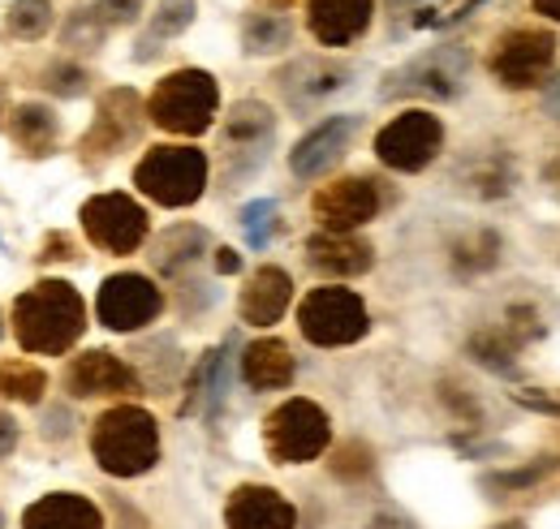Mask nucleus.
<instances>
[{
	"label": "nucleus",
	"mask_w": 560,
	"mask_h": 529,
	"mask_svg": "<svg viewBox=\"0 0 560 529\" xmlns=\"http://www.w3.org/2000/svg\"><path fill=\"white\" fill-rule=\"evenodd\" d=\"M535 9H539L544 17H552V22H560V0H535Z\"/></svg>",
	"instance_id": "45"
},
{
	"label": "nucleus",
	"mask_w": 560,
	"mask_h": 529,
	"mask_svg": "<svg viewBox=\"0 0 560 529\" xmlns=\"http://www.w3.org/2000/svg\"><path fill=\"white\" fill-rule=\"evenodd\" d=\"M298 328L311 344L319 349H341L362 340L371 319H366V306L353 289H337V284H324V289H311L298 306Z\"/></svg>",
	"instance_id": "7"
},
{
	"label": "nucleus",
	"mask_w": 560,
	"mask_h": 529,
	"mask_svg": "<svg viewBox=\"0 0 560 529\" xmlns=\"http://www.w3.org/2000/svg\"><path fill=\"white\" fill-rule=\"evenodd\" d=\"M557 465H560L557 457H544V461L526 465V469H513V473H495V478H488V486H500V491H513V486H530V482L548 478Z\"/></svg>",
	"instance_id": "36"
},
{
	"label": "nucleus",
	"mask_w": 560,
	"mask_h": 529,
	"mask_svg": "<svg viewBox=\"0 0 560 529\" xmlns=\"http://www.w3.org/2000/svg\"><path fill=\"white\" fill-rule=\"evenodd\" d=\"M208 250V233L195 224H177L168 233H160V242L151 246V263L160 275H177L182 267H190L199 255Z\"/></svg>",
	"instance_id": "24"
},
{
	"label": "nucleus",
	"mask_w": 560,
	"mask_h": 529,
	"mask_svg": "<svg viewBox=\"0 0 560 529\" xmlns=\"http://www.w3.org/2000/svg\"><path fill=\"white\" fill-rule=\"evenodd\" d=\"M135 133H139V99H135V91H108L104 104H100L95 130L86 133V151L113 155V151H121Z\"/></svg>",
	"instance_id": "20"
},
{
	"label": "nucleus",
	"mask_w": 560,
	"mask_h": 529,
	"mask_svg": "<svg viewBox=\"0 0 560 529\" xmlns=\"http://www.w3.org/2000/svg\"><path fill=\"white\" fill-rule=\"evenodd\" d=\"M293 353L284 340H255L246 353H242V379L255 388V392H277V388H289L293 384Z\"/></svg>",
	"instance_id": "23"
},
{
	"label": "nucleus",
	"mask_w": 560,
	"mask_h": 529,
	"mask_svg": "<svg viewBox=\"0 0 560 529\" xmlns=\"http://www.w3.org/2000/svg\"><path fill=\"white\" fill-rule=\"evenodd\" d=\"M215 366H220V349L199 357V366H195V371H190V379H186V400H182V413H195V409L203 404V397H211Z\"/></svg>",
	"instance_id": "33"
},
{
	"label": "nucleus",
	"mask_w": 560,
	"mask_h": 529,
	"mask_svg": "<svg viewBox=\"0 0 560 529\" xmlns=\"http://www.w3.org/2000/svg\"><path fill=\"white\" fill-rule=\"evenodd\" d=\"M66 388L70 397L91 400V397H126V392H139V375L108 349H91L82 357H73L70 371H66Z\"/></svg>",
	"instance_id": "15"
},
{
	"label": "nucleus",
	"mask_w": 560,
	"mask_h": 529,
	"mask_svg": "<svg viewBox=\"0 0 560 529\" xmlns=\"http://www.w3.org/2000/svg\"><path fill=\"white\" fill-rule=\"evenodd\" d=\"M470 78V48L466 44H440L415 57L410 66L393 69L380 86L384 99H453Z\"/></svg>",
	"instance_id": "5"
},
{
	"label": "nucleus",
	"mask_w": 560,
	"mask_h": 529,
	"mask_svg": "<svg viewBox=\"0 0 560 529\" xmlns=\"http://www.w3.org/2000/svg\"><path fill=\"white\" fill-rule=\"evenodd\" d=\"M160 310H164V293L139 271L108 275L100 284V297H95V315L108 331H139L147 324H155Z\"/></svg>",
	"instance_id": "10"
},
{
	"label": "nucleus",
	"mask_w": 560,
	"mask_h": 529,
	"mask_svg": "<svg viewBox=\"0 0 560 529\" xmlns=\"http://www.w3.org/2000/svg\"><path fill=\"white\" fill-rule=\"evenodd\" d=\"M315 220L324 233H353L366 220H375L380 211V186L371 177H341L332 186H324L311 202Z\"/></svg>",
	"instance_id": "13"
},
{
	"label": "nucleus",
	"mask_w": 560,
	"mask_h": 529,
	"mask_svg": "<svg viewBox=\"0 0 560 529\" xmlns=\"http://www.w3.org/2000/svg\"><path fill=\"white\" fill-rule=\"evenodd\" d=\"M86 328V302L66 280H39L13 302V331L26 353H70Z\"/></svg>",
	"instance_id": "1"
},
{
	"label": "nucleus",
	"mask_w": 560,
	"mask_h": 529,
	"mask_svg": "<svg viewBox=\"0 0 560 529\" xmlns=\"http://www.w3.org/2000/svg\"><path fill=\"white\" fill-rule=\"evenodd\" d=\"M544 113H548V117H552V121L560 126V78L544 86Z\"/></svg>",
	"instance_id": "41"
},
{
	"label": "nucleus",
	"mask_w": 560,
	"mask_h": 529,
	"mask_svg": "<svg viewBox=\"0 0 560 529\" xmlns=\"http://www.w3.org/2000/svg\"><path fill=\"white\" fill-rule=\"evenodd\" d=\"M48 392V375L31 362H0V397L18 404H39Z\"/></svg>",
	"instance_id": "29"
},
{
	"label": "nucleus",
	"mask_w": 560,
	"mask_h": 529,
	"mask_svg": "<svg viewBox=\"0 0 560 529\" xmlns=\"http://www.w3.org/2000/svg\"><path fill=\"white\" fill-rule=\"evenodd\" d=\"M13 142L26 155H44L57 142V117L44 104H18L13 108Z\"/></svg>",
	"instance_id": "26"
},
{
	"label": "nucleus",
	"mask_w": 560,
	"mask_h": 529,
	"mask_svg": "<svg viewBox=\"0 0 560 529\" xmlns=\"http://www.w3.org/2000/svg\"><path fill=\"white\" fill-rule=\"evenodd\" d=\"M70 237H66V233H52V237H48V242H44V255H39V259H44V263H61V259H70Z\"/></svg>",
	"instance_id": "39"
},
{
	"label": "nucleus",
	"mask_w": 560,
	"mask_h": 529,
	"mask_svg": "<svg viewBox=\"0 0 560 529\" xmlns=\"http://www.w3.org/2000/svg\"><path fill=\"white\" fill-rule=\"evenodd\" d=\"M479 4H488V0H462V4H457V9L448 13V17H440L435 26H453V22H466V17H470V13L479 9Z\"/></svg>",
	"instance_id": "42"
},
{
	"label": "nucleus",
	"mask_w": 560,
	"mask_h": 529,
	"mask_svg": "<svg viewBox=\"0 0 560 529\" xmlns=\"http://www.w3.org/2000/svg\"><path fill=\"white\" fill-rule=\"evenodd\" d=\"M13 448H18V422H13L9 413H0V461H4Z\"/></svg>",
	"instance_id": "40"
},
{
	"label": "nucleus",
	"mask_w": 560,
	"mask_h": 529,
	"mask_svg": "<svg viewBox=\"0 0 560 529\" xmlns=\"http://www.w3.org/2000/svg\"><path fill=\"white\" fill-rule=\"evenodd\" d=\"M371 529H410V526H406L401 517H375V521H371Z\"/></svg>",
	"instance_id": "46"
},
{
	"label": "nucleus",
	"mask_w": 560,
	"mask_h": 529,
	"mask_svg": "<svg viewBox=\"0 0 560 529\" xmlns=\"http://www.w3.org/2000/svg\"><path fill=\"white\" fill-rule=\"evenodd\" d=\"M393 4H415V0H393Z\"/></svg>",
	"instance_id": "48"
},
{
	"label": "nucleus",
	"mask_w": 560,
	"mask_h": 529,
	"mask_svg": "<svg viewBox=\"0 0 560 529\" xmlns=\"http://www.w3.org/2000/svg\"><path fill=\"white\" fill-rule=\"evenodd\" d=\"M215 271H220V275H233V271H242V259H237V250H215Z\"/></svg>",
	"instance_id": "43"
},
{
	"label": "nucleus",
	"mask_w": 560,
	"mask_h": 529,
	"mask_svg": "<svg viewBox=\"0 0 560 529\" xmlns=\"http://www.w3.org/2000/svg\"><path fill=\"white\" fill-rule=\"evenodd\" d=\"M375 0H306V26L324 48H346L366 35Z\"/></svg>",
	"instance_id": "17"
},
{
	"label": "nucleus",
	"mask_w": 560,
	"mask_h": 529,
	"mask_svg": "<svg viewBox=\"0 0 560 529\" xmlns=\"http://www.w3.org/2000/svg\"><path fill=\"white\" fill-rule=\"evenodd\" d=\"M495 529H526L522 521H509V526H495Z\"/></svg>",
	"instance_id": "47"
},
{
	"label": "nucleus",
	"mask_w": 560,
	"mask_h": 529,
	"mask_svg": "<svg viewBox=\"0 0 560 529\" xmlns=\"http://www.w3.org/2000/svg\"><path fill=\"white\" fill-rule=\"evenodd\" d=\"M466 353L479 362V366H488V371H513V357H517V344L495 328H479L470 340H466Z\"/></svg>",
	"instance_id": "31"
},
{
	"label": "nucleus",
	"mask_w": 560,
	"mask_h": 529,
	"mask_svg": "<svg viewBox=\"0 0 560 529\" xmlns=\"http://www.w3.org/2000/svg\"><path fill=\"white\" fill-rule=\"evenodd\" d=\"M91 452L104 473L113 478H139L160 461V426L139 404L108 409L91 431Z\"/></svg>",
	"instance_id": "2"
},
{
	"label": "nucleus",
	"mask_w": 560,
	"mask_h": 529,
	"mask_svg": "<svg viewBox=\"0 0 560 529\" xmlns=\"http://www.w3.org/2000/svg\"><path fill=\"white\" fill-rule=\"evenodd\" d=\"M86 237L108 255H135L147 242V211L130 195H95L82 202Z\"/></svg>",
	"instance_id": "11"
},
{
	"label": "nucleus",
	"mask_w": 560,
	"mask_h": 529,
	"mask_svg": "<svg viewBox=\"0 0 560 529\" xmlns=\"http://www.w3.org/2000/svg\"><path fill=\"white\" fill-rule=\"evenodd\" d=\"M513 400L526 404V409H535V413H552V418H560V400L544 397V392H513Z\"/></svg>",
	"instance_id": "38"
},
{
	"label": "nucleus",
	"mask_w": 560,
	"mask_h": 529,
	"mask_svg": "<svg viewBox=\"0 0 560 529\" xmlns=\"http://www.w3.org/2000/svg\"><path fill=\"white\" fill-rule=\"evenodd\" d=\"M242 44L250 57H272V52H284L293 44V22L284 13H255L246 17L242 26Z\"/></svg>",
	"instance_id": "27"
},
{
	"label": "nucleus",
	"mask_w": 560,
	"mask_h": 529,
	"mask_svg": "<svg viewBox=\"0 0 560 529\" xmlns=\"http://www.w3.org/2000/svg\"><path fill=\"white\" fill-rule=\"evenodd\" d=\"M135 186L160 207H190L208 190V155L199 146H151L135 168Z\"/></svg>",
	"instance_id": "4"
},
{
	"label": "nucleus",
	"mask_w": 560,
	"mask_h": 529,
	"mask_svg": "<svg viewBox=\"0 0 560 529\" xmlns=\"http://www.w3.org/2000/svg\"><path fill=\"white\" fill-rule=\"evenodd\" d=\"M289 297H293L289 271H280V267H259V271L246 280L242 302H237L242 324H250V328H272L280 315L289 310Z\"/></svg>",
	"instance_id": "19"
},
{
	"label": "nucleus",
	"mask_w": 560,
	"mask_h": 529,
	"mask_svg": "<svg viewBox=\"0 0 560 529\" xmlns=\"http://www.w3.org/2000/svg\"><path fill=\"white\" fill-rule=\"evenodd\" d=\"M190 22H195V0H160V9L151 13V31H147V39H142L139 61H147V52H155V48H151L155 39H173V35H182Z\"/></svg>",
	"instance_id": "30"
},
{
	"label": "nucleus",
	"mask_w": 560,
	"mask_h": 529,
	"mask_svg": "<svg viewBox=\"0 0 560 529\" xmlns=\"http://www.w3.org/2000/svg\"><path fill=\"white\" fill-rule=\"evenodd\" d=\"M264 439H268V452L280 465H306L324 457V448L332 439V426H328V413L315 400L293 397L280 409H272V418L264 422Z\"/></svg>",
	"instance_id": "8"
},
{
	"label": "nucleus",
	"mask_w": 560,
	"mask_h": 529,
	"mask_svg": "<svg viewBox=\"0 0 560 529\" xmlns=\"http://www.w3.org/2000/svg\"><path fill=\"white\" fill-rule=\"evenodd\" d=\"M306 263L319 275H362L375 263V250L353 233H315L306 242Z\"/></svg>",
	"instance_id": "21"
},
{
	"label": "nucleus",
	"mask_w": 560,
	"mask_h": 529,
	"mask_svg": "<svg viewBox=\"0 0 560 529\" xmlns=\"http://www.w3.org/2000/svg\"><path fill=\"white\" fill-rule=\"evenodd\" d=\"M22 529H104V517H100V508L91 499L57 491V495L35 499L22 513Z\"/></svg>",
	"instance_id": "22"
},
{
	"label": "nucleus",
	"mask_w": 560,
	"mask_h": 529,
	"mask_svg": "<svg viewBox=\"0 0 560 529\" xmlns=\"http://www.w3.org/2000/svg\"><path fill=\"white\" fill-rule=\"evenodd\" d=\"M440 146H444V126H440V117H431L422 108L393 117L384 130L375 133L380 164H388L397 173H419V168H427L440 155Z\"/></svg>",
	"instance_id": "9"
},
{
	"label": "nucleus",
	"mask_w": 560,
	"mask_h": 529,
	"mask_svg": "<svg viewBox=\"0 0 560 529\" xmlns=\"http://www.w3.org/2000/svg\"><path fill=\"white\" fill-rule=\"evenodd\" d=\"M277 138V117L259 99H237L224 117L220 130V151H224V186H242L255 177L268 160V146Z\"/></svg>",
	"instance_id": "6"
},
{
	"label": "nucleus",
	"mask_w": 560,
	"mask_h": 529,
	"mask_svg": "<svg viewBox=\"0 0 560 529\" xmlns=\"http://www.w3.org/2000/svg\"><path fill=\"white\" fill-rule=\"evenodd\" d=\"M91 13H95L104 26H130V22H139L142 0H95Z\"/></svg>",
	"instance_id": "37"
},
{
	"label": "nucleus",
	"mask_w": 560,
	"mask_h": 529,
	"mask_svg": "<svg viewBox=\"0 0 560 529\" xmlns=\"http://www.w3.org/2000/svg\"><path fill=\"white\" fill-rule=\"evenodd\" d=\"M353 78V69L346 61H324V57H302L293 61L289 69H280L277 82H280V95L289 99V108L298 113H311L315 104H324L328 95L346 91Z\"/></svg>",
	"instance_id": "14"
},
{
	"label": "nucleus",
	"mask_w": 560,
	"mask_h": 529,
	"mask_svg": "<svg viewBox=\"0 0 560 529\" xmlns=\"http://www.w3.org/2000/svg\"><path fill=\"white\" fill-rule=\"evenodd\" d=\"M44 86L52 91V95H82L86 91V69L73 66V61H52L48 73H44Z\"/></svg>",
	"instance_id": "35"
},
{
	"label": "nucleus",
	"mask_w": 560,
	"mask_h": 529,
	"mask_svg": "<svg viewBox=\"0 0 560 529\" xmlns=\"http://www.w3.org/2000/svg\"><path fill=\"white\" fill-rule=\"evenodd\" d=\"M500 263V237L491 228H475L462 242H453V267L457 275H483Z\"/></svg>",
	"instance_id": "28"
},
{
	"label": "nucleus",
	"mask_w": 560,
	"mask_h": 529,
	"mask_svg": "<svg viewBox=\"0 0 560 529\" xmlns=\"http://www.w3.org/2000/svg\"><path fill=\"white\" fill-rule=\"evenodd\" d=\"M229 529H293V504L272 486H237L224 508Z\"/></svg>",
	"instance_id": "18"
},
{
	"label": "nucleus",
	"mask_w": 560,
	"mask_h": 529,
	"mask_svg": "<svg viewBox=\"0 0 560 529\" xmlns=\"http://www.w3.org/2000/svg\"><path fill=\"white\" fill-rule=\"evenodd\" d=\"M215 108H220V91H215V78L203 69H177V73L160 78L147 99V117L160 130L182 133V138L208 133Z\"/></svg>",
	"instance_id": "3"
},
{
	"label": "nucleus",
	"mask_w": 560,
	"mask_h": 529,
	"mask_svg": "<svg viewBox=\"0 0 560 529\" xmlns=\"http://www.w3.org/2000/svg\"><path fill=\"white\" fill-rule=\"evenodd\" d=\"M552 61H557V39H552L548 31L522 26V31H509V35L495 44V52H491V73H495V82L509 86V91H530V86H539V82L548 78Z\"/></svg>",
	"instance_id": "12"
},
{
	"label": "nucleus",
	"mask_w": 560,
	"mask_h": 529,
	"mask_svg": "<svg viewBox=\"0 0 560 529\" xmlns=\"http://www.w3.org/2000/svg\"><path fill=\"white\" fill-rule=\"evenodd\" d=\"M513 181H517V168H513V155L504 151H488L475 164H466V190L475 199H504L513 195Z\"/></svg>",
	"instance_id": "25"
},
{
	"label": "nucleus",
	"mask_w": 560,
	"mask_h": 529,
	"mask_svg": "<svg viewBox=\"0 0 560 529\" xmlns=\"http://www.w3.org/2000/svg\"><path fill=\"white\" fill-rule=\"evenodd\" d=\"M544 177H548V186H552V195H557V199H560V155H557V160H552V164H548V168H544Z\"/></svg>",
	"instance_id": "44"
},
{
	"label": "nucleus",
	"mask_w": 560,
	"mask_h": 529,
	"mask_svg": "<svg viewBox=\"0 0 560 529\" xmlns=\"http://www.w3.org/2000/svg\"><path fill=\"white\" fill-rule=\"evenodd\" d=\"M353 130H358V117H328L324 126H315V130L289 151V173H293L298 181L324 177V173L350 151Z\"/></svg>",
	"instance_id": "16"
},
{
	"label": "nucleus",
	"mask_w": 560,
	"mask_h": 529,
	"mask_svg": "<svg viewBox=\"0 0 560 529\" xmlns=\"http://www.w3.org/2000/svg\"><path fill=\"white\" fill-rule=\"evenodd\" d=\"M272 215H277V202H272V199L250 202V207L242 211V224H246V242H250L255 250H264V246L272 242Z\"/></svg>",
	"instance_id": "34"
},
{
	"label": "nucleus",
	"mask_w": 560,
	"mask_h": 529,
	"mask_svg": "<svg viewBox=\"0 0 560 529\" xmlns=\"http://www.w3.org/2000/svg\"><path fill=\"white\" fill-rule=\"evenodd\" d=\"M0 526H4V521H0Z\"/></svg>",
	"instance_id": "50"
},
{
	"label": "nucleus",
	"mask_w": 560,
	"mask_h": 529,
	"mask_svg": "<svg viewBox=\"0 0 560 529\" xmlns=\"http://www.w3.org/2000/svg\"><path fill=\"white\" fill-rule=\"evenodd\" d=\"M4 22H9V31L18 39H39L52 26V4L48 0H13L9 13H4Z\"/></svg>",
	"instance_id": "32"
},
{
	"label": "nucleus",
	"mask_w": 560,
	"mask_h": 529,
	"mask_svg": "<svg viewBox=\"0 0 560 529\" xmlns=\"http://www.w3.org/2000/svg\"><path fill=\"white\" fill-rule=\"evenodd\" d=\"M0 336H4V315H0Z\"/></svg>",
	"instance_id": "49"
}]
</instances>
